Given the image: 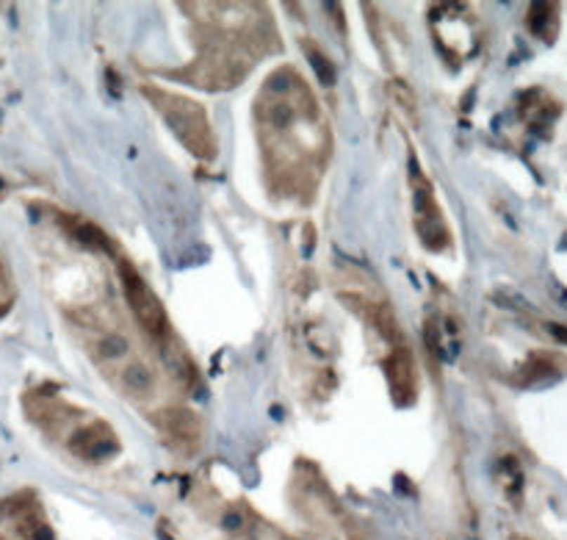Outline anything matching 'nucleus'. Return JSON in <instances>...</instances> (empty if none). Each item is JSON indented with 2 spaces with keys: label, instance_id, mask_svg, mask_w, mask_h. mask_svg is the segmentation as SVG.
I'll list each match as a JSON object with an SVG mask.
<instances>
[{
  "label": "nucleus",
  "instance_id": "6e6552de",
  "mask_svg": "<svg viewBox=\"0 0 567 540\" xmlns=\"http://www.w3.org/2000/svg\"><path fill=\"white\" fill-rule=\"evenodd\" d=\"M310 53V67L315 70V75H318V81L324 84V86H332L335 84V70H332V64H330V58H324L318 50H307Z\"/></svg>",
  "mask_w": 567,
  "mask_h": 540
},
{
  "label": "nucleus",
  "instance_id": "4468645a",
  "mask_svg": "<svg viewBox=\"0 0 567 540\" xmlns=\"http://www.w3.org/2000/svg\"><path fill=\"white\" fill-rule=\"evenodd\" d=\"M224 527L227 529H241V515L238 513H227L224 515Z\"/></svg>",
  "mask_w": 567,
  "mask_h": 540
},
{
  "label": "nucleus",
  "instance_id": "f8f14e48",
  "mask_svg": "<svg viewBox=\"0 0 567 540\" xmlns=\"http://www.w3.org/2000/svg\"><path fill=\"white\" fill-rule=\"evenodd\" d=\"M374 321H377V327H379L382 335H388V338H396V335H398V330H396V316L391 314V308L382 305V308L374 314Z\"/></svg>",
  "mask_w": 567,
  "mask_h": 540
},
{
  "label": "nucleus",
  "instance_id": "f257e3e1",
  "mask_svg": "<svg viewBox=\"0 0 567 540\" xmlns=\"http://www.w3.org/2000/svg\"><path fill=\"white\" fill-rule=\"evenodd\" d=\"M147 94L155 97L161 114L167 117V122L172 125V131L185 141V147L191 153H197L200 158H211L214 155V150H216L214 147V136H211L208 120H205V114H202V108L197 103L183 100L177 94H161V91L155 89L152 91L147 89Z\"/></svg>",
  "mask_w": 567,
  "mask_h": 540
},
{
  "label": "nucleus",
  "instance_id": "20e7f679",
  "mask_svg": "<svg viewBox=\"0 0 567 540\" xmlns=\"http://www.w3.org/2000/svg\"><path fill=\"white\" fill-rule=\"evenodd\" d=\"M388 380H391L393 399L398 405H410L415 397V371H412V358L404 347L393 349L388 358Z\"/></svg>",
  "mask_w": 567,
  "mask_h": 540
},
{
  "label": "nucleus",
  "instance_id": "9d476101",
  "mask_svg": "<svg viewBox=\"0 0 567 540\" xmlns=\"http://www.w3.org/2000/svg\"><path fill=\"white\" fill-rule=\"evenodd\" d=\"M548 14H554V6H548V3H534V6H531V11H528V25H531L534 34H545V22L551 20Z\"/></svg>",
  "mask_w": 567,
  "mask_h": 540
},
{
  "label": "nucleus",
  "instance_id": "39448f33",
  "mask_svg": "<svg viewBox=\"0 0 567 540\" xmlns=\"http://www.w3.org/2000/svg\"><path fill=\"white\" fill-rule=\"evenodd\" d=\"M167 427H169V432L180 438V441H197V435H200V427H197V418L191 416V413H185V410H172V413H167Z\"/></svg>",
  "mask_w": 567,
  "mask_h": 540
},
{
  "label": "nucleus",
  "instance_id": "0eeeda50",
  "mask_svg": "<svg viewBox=\"0 0 567 540\" xmlns=\"http://www.w3.org/2000/svg\"><path fill=\"white\" fill-rule=\"evenodd\" d=\"M125 385L131 388L133 394H147L150 391V385H152V377H150V371L141 366V363H133L125 368Z\"/></svg>",
  "mask_w": 567,
  "mask_h": 540
},
{
  "label": "nucleus",
  "instance_id": "1a4fd4ad",
  "mask_svg": "<svg viewBox=\"0 0 567 540\" xmlns=\"http://www.w3.org/2000/svg\"><path fill=\"white\" fill-rule=\"evenodd\" d=\"M100 352H103L108 360L122 358V355L128 352V341H125L122 335H117V333H108V335L100 341Z\"/></svg>",
  "mask_w": 567,
  "mask_h": 540
},
{
  "label": "nucleus",
  "instance_id": "f03ea898",
  "mask_svg": "<svg viewBox=\"0 0 567 540\" xmlns=\"http://www.w3.org/2000/svg\"><path fill=\"white\" fill-rule=\"evenodd\" d=\"M119 277H122V288H125L133 314L144 324V330H150L152 335H167V314H164L161 302L155 300V294L147 288V283L138 277V271L128 261H119Z\"/></svg>",
  "mask_w": 567,
  "mask_h": 540
},
{
  "label": "nucleus",
  "instance_id": "ddd939ff",
  "mask_svg": "<svg viewBox=\"0 0 567 540\" xmlns=\"http://www.w3.org/2000/svg\"><path fill=\"white\" fill-rule=\"evenodd\" d=\"M31 540H53L50 527H44V524H34V529H31Z\"/></svg>",
  "mask_w": 567,
  "mask_h": 540
},
{
  "label": "nucleus",
  "instance_id": "9b49d317",
  "mask_svg": "<svg viewBox=\"0 0 567 540\" xmlns=\"http://www.w3.org/2000/svg\"><path fill=\"white\" fill-rule=\"evenodd\" d=\"M268 120L274 128H285L294 122V105L291 103H274L271 111H268Z\"/></svg>",
  "mask_w": 567,
  "mask_h": 540
},
{
  "label": "nucleus",
  "instance_id": "7ed1b4c3",
  "mask_svg": "<svg viewBox=\"0 0 567 540\" xmlns=\"http://www.w3.org/2000/svg\"><path fill=\"white\" fill-rule=\"evenodd\" d=\"M70 446H72V451H75L78 457L103 460V457H108V454L117 451V438H114L111 427H105L103 421H97V424L86 427V430L75 432V438H72Z\"/></svg>",
  "mask_w": 567,
  "mask_h": 540
},
{
  "label": "nucleus",
  "instance_id": "423d86ee",
  "mask_svg": "<svg viewBox=\"0 0 567 540\" xmlns=\"http://www.w3.org/2000/svg\"><path fill=\"white\" fill-rule=\"evenodd\" d=\"M70 227H72V233H75V238H78L81 244H86L91 250H100V252H108V250H111L108 236L97 225H91V222H75V225H70Z\"/></svg>",
  "mask_w": 567,
  "mask_h": 540
}]
</instances>
